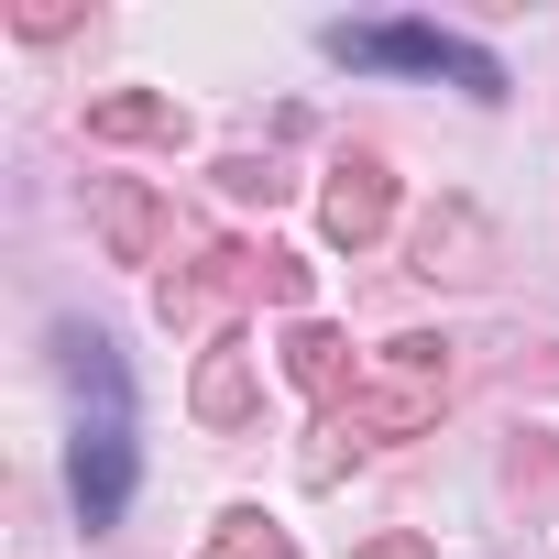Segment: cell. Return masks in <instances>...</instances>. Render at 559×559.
<instances>
[{"mask_svg":"<svg viewBox=\"0 0 559 559\" xmlns=\"http://www.w3.org/2000/svg\"><path fill=\"white\" fill-rule=\"evenodd\" d=\"M330 56H352V67H417V78H461L472 99H504V67L483 56V45H461V34H439V23H373V34H330Z\"/></svg>","mask_w":559,"mask_h":559,"instance_id":"obj_3","label":"cell"},{"mask_svg":"<svg viewBox=\"0 0 559 559\" xmlns=\"http://www.w3.org/2000/svg\"><path fill=\"white\" fill-rule=\"evenodd\" d=\"M88 219H99L110 263H165V241H176L165 198H154V187H132V176H88Z\"/></svg>","mask_w":559,"mask_h":559,"instance_id":"obj_5","label":"cell"},{"mask_svg":"<svg viewBox=\"0 0 559 559\" xmlns=\"http://www.w3.org/2000/svg\"><path fill=\"white\" fill-rule=\"evenodd\" d=\"M439 406H450V341H384V373H373V384H352V395L330 406V450H308V472L330 483L352 450L417 439Z\"/></svg>","mask_w":559,"mask_h":559,"instance_id":"obj_1","label":"cell"},{"mask_svg":"<svg viewBox=\"0 0 559 559\" xmlns=\"http://www.w3.org/2000/svg\"><path fill=\"white\" fill-rule=\"evenodd\" d=\"M88 143H187V110L165 99V88H110V99H88Z\"/></svg>","mask_w":559,"mask_h":559,"instance_id":"obj_7","label":"cell"},{"mask_svg":"<svg viewBox=\"0 0 559 559\" xmlns=\"http://www.w3.org/2000/svg\"><path fill=\"white\" fill-rule=\"evenodd\" d=\"M252 297L263 308H308V263L297 252H252Z\"/></svg>","mask_w":559,"mask_h":559,"instance_id":"obj_11","label":"cell"},{"mask_svg":"<svg viewBox=\"0 0 559 559\" xmlns=\"http://www.w3.org/2000/svg\"><path fill=\"white\" fill-rule=\"evenodd\" d=\"M12 23H23L34 45H56V34H78V12H56V0H34V12H12Z\"/></svg>","mask_w":559,"mask_h":559,"instance_id":"obj_14","label":"cell"},{"mask_svg":"<svg viewBox=\"0 0 559 559\" xmlns=\"http://www.w3.org/2000/svg\"><path fill=\"white\" fill-rule=\"evenodd\" d=\"M483 263H493V219H483L472 198H439V209L417 219V274H428V286H472Z\"/></svg>","mask_w":559,"mask_h":559,"instance_id":"obj_6","label":"cell"},{"mask_svg":"<svg viewBox=\"0 0 559 559\" xmlns=\"http://www.w3.org/2000/svg\"><path fill=\"white\" fill-rule=\"evenodd\" d=\"M198 559H286V526H274L263 504H230V515H219V537H209Z\"/></svg>","mask_w":559,"mask_h":559,"instance_id":"obj_9","label":"cell"},{"mask_svg":"<svg viewBox=\"0 0 559 559\" xmlns=\"http://www.w3.org/2000/svg\"><path fill=\"white\" fill-rule=\"evenodd\" d=\"M352 559H439V548H428V537H417V526H384V537H362V548H352Z\"/></svg>","mask_w":559,"mask_h":559,"instance_id":"obj_13","label":"cell"},{"mask_svg":"<svg viewBox=\"0 0 559 559\" xmlns=\"http://www.w3.org/2000/svg\"><path fill=\"white\" fill-rule=\"evenodd\" d=\"M187 406H198V428H241L252 417V362L219 341L209 362H198V384H187Z\"/></svg>","mask_w":559,"mask_h":559,"instance_id":"obj_8","label":"cell"},{"mask_svg":"<svg viewBox=\"0 0 559 559\" xmlns=\"http://www.w3.org/2000/svg\"><path fill=\"white\" fill-rule=\"evenodd\" d=\"M67 362H78V384H88V417H78V461H67V483H78V515L110 526V515L132 504V384H121V352H110L99 330H67Z\"/></svg>","mask_w":559,"mask_h":559,"instance_id":"obj_2","label":"cell"},{"mask_svg":"<svg viewBox=\"0 0 559 559\" xmlns=\"http://www.w3.org/2000/svg\"><path fill=\"white\" fill-rule=\"evenodd\" d=\"M219 187H230V198H263V209H274V198H286V165H263V154H230V165H219Z\"/></svg>","mask_w":559,"mask_h":559,"instance_id":"obj_12","label":"cell"},{"mask_svg":"<svg viewBox=\"0 0 559 559\" xmlns=\"http://www.w3.org/2000/svg\"><path fill=\"white\" fill-rule=\"evenodd\" d=\"M384 219H395V176H384V154H341L330 187H319V230H330L341 252H362Z\"/></svg>","mask_w":559,"mask_h":559,"instance_id":"obj_4","label":"cell"},{"mask_svg":"<svg viewBox=\"0 0 559 559\" xmlns=\"http://www.w3.org/2000/svg\"><path fill=\"white\" fill-rule=\"evenodd\" d=\"M341 362H352V341H341V330H319V319L286 341V373H297L308 395H341Z\"/></svg>","mask_w":559,"mask_h":559,"instance_id":"obj_10","label":"cell"}]
</instances>
